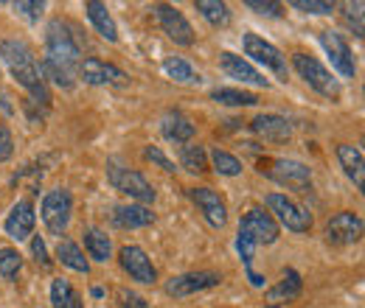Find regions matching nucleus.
<instances>
[{
    "instance_id": "f257e3e1",
    "label": "nucleus",
    "mask_w": 365,
    "mask_h": 308,
    "mask_svg": "<svg viewBox=\"0 0 365 308\" xmlns=\"http://www.w3.org/2000/svg\"><path fill=\"white\" fill-rule=\"evenodd\" d=\"M79 45L68 34V28L59 20H51L46 28V70L59 87H73V76L82 65Z\"/></svg>"
},
{
    "instance_id": "f03ea898",
    "label": "nucleus",
    "mask_w": 365,
    "mask_h": 308,
    "mask_svg": "<svg viewBox=\"0 0 365 308\" xmlns=\"http://www.w3.org/2000/svg\"><path fill=\"white\" fill-rule=\"evenodd\" d=\"M0 59L9 68V73L17 79V85L29 90V95L37 104H43V107L51 104V92L46 87V79H43V73L37 68V59L29 51V45L20 43V40H3L0 43Z\"/></svg>"
},
{
    "instance_id": "7ed1b4c3",
    "label": "nucleus",
    "mask_w": 365,
    "mask_h": 308,
    "mask_svg": "<svg viewBox=\"0 0 365 308\" xmlns=\"http://www.w3.org/2000/svg\"><path fill=\"white\" fill-rule=\"evenodd\" d=\"M267 213L278 219L287 230H292V233H309L312 230V213L304 208V205H298L295 199H289L287 193H267Z\"/></svg>"
},
{
    "instance_id": "20e7f679",
    "label": "nucleus",
    "mask_w": 365,
    "mask_h": 308,
    "mask_svg": "<svg viewBox=\"0 0 365 308\" xmlns=\"http://www.w3.org/2000/svg\"><path fill=\"white\" fill-rule=\"evenodd\" d=\"M107 179H110V185H113L115 191H121L124 196L135 199L140 205L155 202V196H158V193H155V185L140 174V171H133V169H121V166L110 163V166H107Z\"/></svg>"
},
{
    "instance_id": "39448f33",
    "label": "nucleus",
    "mask_w": 365,
    "mask_h": 308,
    "mask_svg": "<svg viewBox=\"0 0 365 308\" xmlns=\"http://www.w3.org/2000/svg\"><path fill=\"white\" fill-rule=\"evenodd\" d=\"M292 65H295V70L301 73V79L312 90H318L320 95H326V98H331V101L340 98V82L320 65L315 56H309V53H295V56H292Z\"/></svg>"
},
{
    "instance_id": "423d86ee",
    "label": "nucleus",
    "mask_w": 365,
    "mask_h": 308,
    "mask_svg": "<svg viewBox=\"0 0 365 308\" xmlns=\"http://www.w3.org/2000/svg\"><path fill=\"white\" fill-rule=\"evenodd\" d=\"M40 213H43V221H46L48 230L53 235H62L68 230V224H71V213H73V196H71V191H65V188L48 191Z\"/></svg>"
},
{
    "instance_id": "0eeeda50",
    "label": "nucleus",
    "mask_w": 365,
    "mask_h": 308,
    "mask_svg": "<svg viewBox=\"0 0 365 308\" xmlns=\"http://www.w3.org/2000/svg\"><path fill=\"white\" fill-rule=\"evenodd\" d=\"M239 235L250 238L256 247L275 244L278 241V221L264 208H253V211H247L242 216V221H239Z\"/></svg>"
},
{
    "instance_id": "6e6552de",
    "label": "nucleus",
    "mask_w": 365,
    "mask_h": 308,
    "mask_svg": "<svg viewBox=\"0 0 365 308\" xmlns=\"http://www.w3.org/2000/svg\"><path fill=\"white\" fill-rule=\"evenodd\" d=\"M262 171L270 176V179H275L278 185L292 188V191H309L312 188V171L304 163H298V160L278 157V160L270 163V169H262Z\"/></svg>"
},
{
    "instance_id": "1a4fd4ad",
    "label": "nucleus",
    "mask_w": 365,
    "mask_h": 308,
    "mask_svg": "<svg viewBox=\"0 0 365 308\" xmlns=\"http://www.w3.org/2000/svg\"><path fill=\"white\" fill-rule=\"evenodd\" d=\"M155 14H158V20H160V26H163V31L169 34L172 43L182 45V48L194 45V28H191V23L182 17L180 9L169 6V3H160V6H155Z\"/></svg>"
},
{
    "instance_id": "9d476101",
    "label": "nucleus",
    "mask_w": 365,
    "mask_h": 308,
    "mask_svg": "<svg viewBox=\"0 0 365 308\" xmlns=\"http://www.w3.org/2000/svg\"><path fill=\"white\" fill-rule=\"evenodd\" d=\"M220 283H222L220 272H188V275H178V277H172L166 283V294H172V297H191V294L214 289Z\"/></svg>"
},
{
    "instance_id": "9b49d317",
    "label": "nucleus",
    "mask_w": 365,
    "mask_h": 308,
    "mask_svg": "<svg viewBox=\"0 0 365 308\" xmlns=\"http://www.w3.org/2000/svg\"><path fill=\"white\" fill-rule=\"evenodd\" d=\"M360 235H363V219L351 211H343V213L331 216L326 224V241L334 244V247L354 244V241H360Z\"/></svg>"
},
{
    "instance_id": "f8f14e48",
    "label": "nucleus",
    "mask_w": 365,
    "mask_h": 308,
    "mask_svg": "<svg viewBox=\"0 0 365 308\" xmlns=\"http://www.w3.org/2000/svg\"><path fill=\"white\" fill-rule=\"evenodd\" d=\"M242 43H245V53H247L253 62L270 68L281 79H287V62H284V56H281V51H278L275 45H270L267 40H262L259 34H245Z\"/></svg>"
},
{
    "instance_id": "ddd939ff",
    "label": "nucleus",
    "mask_w": 365,
    "mask_h": 308,
    "mask_svg": "<svg viewBox=\"0 0 365 308\" xmlns=\"http://www.w3.org/2000/svg\"><path fill=\"white\" fill-rule=\"evenodd\" d=\"M188 196L200 208V213L205 216V221L211 227H217V230L225 227V221H228V205H225V199L214 188H191Z\"/></svg>"
},
{
    "instance_id": "4468645a",
    "label": "nucleus",
    "mask_w": 365,
    "mask_h": 308,
    "mask_svg": "<svg viewBox=\"0 0 365 308\" xmlns=\"http://www.w3.org/2000/svg\"><path fill=\"white\" fill-rule=\"evenodd\" d=\"M320 45H323V51L329 53L331 65L340 70V76H346V79H354V76H357L354 53H351L349 43H346L340 34H334V31H320Z\"/></svg>"
},
{
    "instance_id": "2eb2a0df",
    "label": "nucleus",
    "mask_w": 365,
    "mask_h": 308,
    "mask_svg": "<svg viewBox=\"0 0 365 308\" xmlns=\"http://www.w3.org/2000/svg\"><path fill=\"white\" fill-rule=\"evenodd\" d=\"M118 261H121V269L138 280V283H146V286H152L155 280H158V269L152 266L149 261V255L135 247V244H127V247H121V253H118Z\"/></svg>"
},
{
    "instance_id": "dca6fc26",
    "label": "nucleus",
    "mask_w": 365,
    "mask_h": 308,
    "mask_svg": "<svg viewBox=\"0 0 365 308\" xmlns=\"http://www.w3.org/2000/svg\"><path fill=\"white\" fill-rule=\"evenodd\" d=\"M79 76L88 82V85H127V73L118 68V65H110V62H101V59H85L79 65Z\"/></svg>"
},
{
    "instance_id": "f3484780",
    "label": "nucleus",
    "mask_w": 365,
    "mask_h": 308,
    "mask_svg": "<svg viewBox=\"0 0 365 308\" xmlns=\"http://www.w3.org/2000/svg\"><path fill=\"white\" fill-rule=\"evenodd\" d=\"M34 224H37L34 205H31L29 199H20V202L11 208L9 219H6V233H9V238H14V241H26V238H31Z\"/></svg>"
},
{
    "instance_id": "a211bd4d",
    "label": "nucleus",
    "mask_w": 365,
    "mask_h": 308,
    "mask_svg": "<svg viewBox=\"0 0 365 308\" xmlns=\"http://www.w3.org/2000/svg\"><path fill=\"white\" fill-rule=\"evenodd\" d=\"M220 65H222V70L228 73L230 79H239V82L256 85V87H267V79H264L247 59H242V56H236V53H230V51H222V53H220Z\"/></svg>"
},
{
    "instance_id": "6ab92c4d",
    "label": "nucleus",
    "mask_w": 365,
    "mask_h": 308,
    "mask_svg": "<svg viewBox=\"0 0 365 308\" xmlns=\"http://www.w3.org/2000/svg\"><path fill=\"white\" fill-rule=\"evenodd\" d=\"M250 129L259 134V137L270 140V143H287L292 137V124L287 118H281V115H273V112L256 115L250 121Z\"/></svg>"
},
{
    "instance_id": "aec40b11",
    "label": "nucleus",
    "mask_w": 365,
    "mask_h": 308,
    "mask_svg": "<svg viewBox=\"0 0 365 308\" xmlns=\"http://www.w3.org/2000/svg\"><path fill=\"white\" fill-rule=\"evenodd\" d=\"M110 219L121 230H138V227H149L155 221V213L146 205H118V208H113Z\"/></svg>"
},
{
    "instance_id": "412c9836",
    "label": "nucleus",
    "mask_w": 365,
    "mask_h": 308,
    "mask_svg": "<svg viewBox=\"0 0 365 308\" xmlns=\"http://www.w3.org/2000/svg\"><path fill=\"white\" fill-rule=\"evenodd\" d=\"M337 160H340V166H343V171L349 174V179L363 191L365 185V160H363V152L357 149V146H349V143H343V146H337Z\"/></svg>"
},
{
    "instance_id": "4be33fe9",
    "label": "nucleus",
    "mask_w": 365,
    "mask_h": 308,
    "mask_svg": "<svg viewBox=\"0 0 365 308\" xmlns=\"http://www.w3.org/2000/svg\"><path fill=\"white\" fill-rule=\"evenodd\" d=\"M85 11H88V17H91L93 28L107 40V43H115L118 40V28H115V20L110 17V11H107V6L104 3H98V0H91V3H85Z\"/></svg>"
},
{
    "instance_id": "5701e85b",
    "label": "nucleus",
    "mask_w": 365,
    "mask_h": 308,
    "mask_svg": "<svg viewBox=\"0 0 365 308\" xmlns=\"http://www.w3.org/2000/svg\"><path fill=\"white\" fill-rule=\"evenodd\" d=\"M160 129H163V134L169 140H175V143H188L194 137V124L182 115L180 110H169L163 115V121H160Z\"/></svg>"
},
{
    "instance_id": "b1692460",
    "label": "nucleus",
    "mask_w": 365,
    "mask_h": 308,
    "mask_svg": "<svg viewBox=\"0 0 365 308\" xmlns=\"http://www.w3.org/2000/svg\"><path fill=\"white\" fill-rule=\"evenodd\" d=\"M301 289H304V280H301V275H298L295 269H287V272H284V277L275 283L270 292H267V300H270V303L295 300V297L301 294Z\"/></svg>"
},
{
    "instance_id": "393cba45",
    "label": "nucleus",
    "mask_w": 365,
    "mask_h": 308,
    "mask_svg": "<svg viewBox=\"0 0 365 308\" xmlns=\"http://www.w3.org/2000/svg\"><path fill=\"white\" fill-rule=\"evenodd\" d=\"M56 258L68 266V269H73V272H82V275L91 272V264H88L85 253H82L79 244L71 241V238H59V244H56Z\"/></svg>"
},
{
    "instance_id": "a878e982",
    "label": "nucleus",
    "mask_w": 365,
    "mask_h": 308,
    "mask_svg": "<svg viewBox=\"0 0 365 308\" xmlns=\"http://www.w3.org/2000/svg\"><path fill=\"white\" fill-rule=\"evenodd\" d=\"M51 303H53V308H85L79 292H76V289L71 286V280H65V277H56V280L51 283Z\"/></svg>"
},
{
    "instance_id": "bb28decb",
    "label": "nucleus",
    "mask_w": 365,
    "mask_h": 308,
    "mask_svg": "<svg viewBox=\"0 0 365 308\" xmlns=\"http://www.w3.org/2000/svg\"><path fill=\"white\" fill-rule=\"evenodd\" d=\"M85 250H88V255H91L93 261H98V264L110 261V253H113L110 235L101 233V230H96V227H88L85 230Z\"/></svg>"
},
{
    "instance_id": "cd10ccee",
    "label": "nucleus",
    "mask_w": 365,
    "mask_h": 308,
    "mask_svg": "<svg viewBox=\"0 0 365 308\" xmlns=\"http://www.w3.org/2000/svg\"><path fill=\"white\" fill-rule=\"evenodd\" d=\"M211 98L217 104H225V107H256L259 104V95L256 92H247V90H236V87L211 90Z\"/></svg>"
},
{
    "instance_id": "c85d7f7f",
    "label": "nucleus",
    "mask_w": 365,
    "mask_h": 308,
    "mask_svg": "<svg viewBox=\"0 0 365 308\" xmlns=\"http://www.w3.org/2000/svg\"><path fill=\"white\" fill-rule=\"evenodd\" d=\"M163 73H166L169 79L180 82V85H200V73H197L182 56H169V59L163 62Z\"/></svg>"
},
{
    "instance_id": "c756f323",
    "label": "nucleus",
    "mask_w": 365,
    "mask_h": 308,
    "mask_svg": "<svg viewBox=\"0 0 365 308\" xmlns=\"http://www.w3.org/2000/svg\"><path fill=\"white\" fill-rule=\"evenodd\" d=\"M197 11H200L211 26H217V28H222V26L230 23V9L225 3H220V0H197Z\"/></svg>"
},
{
    "instance_id": "7c9ffc66",
    "label": "nucleus",
    "mask_w": 365,
    "mask_h": 308,
    "mask_svg": "<svg viewBox=\"0 0 365 308\" xmlns=\"http://www.w3.org/2000/svg\"><path fill=\"white\" fill-rule=\"evenodd\" d=\"M180 163H182V169L191 171V174H205V171H208V154H205L202 146H194V143L182 146Z\"/></svg>"
},
{
    "instance_id": "2f4dec72",
    "label": "nucleus",
    "mask_w": 365,
    "mask_h": 308,
    "mask_svg": "<svg viewBox=\"0 0 365 308\" xmlns=\"http://www.w3.org/2000/svg\"><path fill=\"white\" fill-rule=\"evenodd\" d=\"M211 166H214L217 174H222V176L242 174V160L228 154V152H222V149H214V152H211Z\"/></svg>"
},
{
    "instance_id": "473e14b6",
    "label": "nucleus",
    "mask_w": 365,
    "mask_h": 308,
    "mask_svg": "<svg viewBox=\"0 0 365 308\" xmlns=\"http://www.w3.org/2000/svg\"><path fill=\"white\" fill-rule=\"evenodd\" d=\"M20 269H23V258L17 250H9V247L0 250V277L3 280H14L20 275Z\"/></svg>"
},
{
    "instance_id": "72a5a7b5",
    "label": "nucleus",
    "mask_w": 365,
    "mask_h": 308,
    "mask_svg": "<svg viewBox=\"0 0 365 308\" xmlns=\"http://www.w3.org/2000/svg\"><path fill=\"white\" fill-rule=\"evenodd\" d=\"M292 9L307 11V14H331L334 3H329V0H292Z\"/></svg>"
},
{
    "instance_id": "f704fd0d",
    "label": "nucleus",
    "mask_w": 365,
    "mask_h": 308,
    "mask_svg": "<svg viewBox=\"0 0 365 308\" xmlns=\"http://www.w3.org/2000/svg\"><path fill=\"white\" fill-rule=\"evenodd\" d=\"M343 9H346V20H349V26L354 28V34L363 37V14H360V11H363V3H346Z\"/></svg>"
},
{
    "instance_id": "c9c22d12",
    "label": "nucleus",
    "mask_w": 365,
    "mask_h": 308,
    "mask_svg": "<svg viewBox=\"0 0 365 308\" xmlns=\"http://www.w3.org/2000/svg\"><path fill=\"white\" fill-rule=\"evenodd\" d=\"M143 157H146L149 163H155V166H160V169H163V171H169V174L175 171V163H172V160H169V157H166V154H163V152H160L158 146H146V152H143Z\"/></svg>"
},
{
    "instance_id": "e433bc0d",
    "label": "nucleus",
    "mask_w": 365,
    "mask_h": 308,
    "mask_svg": "<svg viewBox=\"0 0 365 308\" xmlns=\"http://www.w3.org/2000/svg\"><path fill=\"white\" fill-rule=\"evenodd\" d=\"M115 297H118V308H149V303L140 294L130 292V289H118Z\"/></svg>"
},
{
    "instance_id": "4c0bfd02",
    "label": "nucleus",
    "mask_w": 365,
    "mask_h": 308,
    "mask_svg": "<svg viewBox=\"0 0 365 308\" xmlns=\"http://www.w3.org/2000/svg\"><path fill=\"white\" fill-rule=\"evenodd\" d=\"M247 9H253L256 14L281 17V3H273V0H247Z\"/></svg>"
},
{
    "instance_id": "58836bf2",
    "label": "nucleus",
    "mask_w": 365,
    "mask_h": 308,
    "mask_svg": "<svg viewBox=\"0 0 365 308\" xmlns=\"http://www.w3.org/2000/svg\"><path fill=\"white\" fill-rule=\"evenodd\" d=\"M14 9L23 11V14L31 17V20H40V14L46 11V3H43V0H40V3H37V0H17Z\"/></svg>"
},
{
    "instance_id": "ea45409f",
    "label": "nucleus",
    "mask_w": 365,
    "mask_h": 308,
    "mask_svg": "<svg viewBox=\"0 0 365 308\" xmlns=\"http://www.w3.org/2000/svg\"><path fill=\"white\" fill-rule=\"evenodd\" d=\"M31 255H34V261H37L40 266H51L48 247H46V241H43L40 235H34V238H31Z\"/></svg>"
},
{
    "instance_id": "a19ab883",
    "label": "nucleus",
    "mask_w": 365,
    "mask_h": 308,
    "mask_svg": "<svg viewBox=\"0 0 365 308\" xmlns=\"http://www.w3.org/2000/svg\"><path fill=\"white\" fill-rule=\"evenodd\" d=\"M11 154H14V140H11V132H9L6 127H0V163H6Z\"/></svg>"
},
{
    "instance_id": "79ce46f5",
    "label": "nucleus",
    "mask_w": 365,
    "mask_h": 308,
    "mask_svg": "<svg viewBox=\"0 0 365 308\" xmlns=\"http://www.w3.org/2000/svg\"><path fill=\"white\" fill-rule=\"evenodd\" d=\"M264 308H278V306H264Z\"/></svg>"
}]
</instances>
